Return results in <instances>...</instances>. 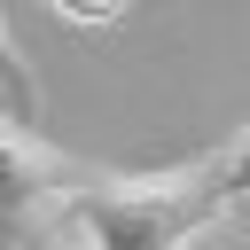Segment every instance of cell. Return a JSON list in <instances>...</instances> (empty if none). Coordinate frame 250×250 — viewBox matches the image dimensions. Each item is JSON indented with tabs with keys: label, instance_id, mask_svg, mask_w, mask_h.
Masks as SVG:
<instances>
[{
	"label": "cell",
	"instance_id": "1",
	"mask_svg": "<svg viewBox=\"0 0 250 250\" xmlns=\"http://www.w3.org/2000/svg\"><path fill=\"white\" fill-rule=\"evenodd\" d=\"M219 211H234V203H227L219 148H211V156L164 164V172H86L55 219L78 250H188Z\"/></svg>",
	"mask_w": 250,
	"mask_h": 250
},
{
	"label": "cell",
	"instance_id": "2",
	"mask_svg": "<svg viewBox=\"0 0 250 250\" xmlns=\"http://www.w3.org/2000/svg\"><path fill=\"white\" fill-rule=\"evenodd\" d=\"M0 148H8V227H39V219H55V211L70 203V188L86 180V172H78L62 148H47L23 117H8Z\"/></svg>",
	"mask_w": 250,
	"mask_h": 250
},
{
	"label": "cell",
	"instance_id": "3",
	"mask_svg": "<svg viewBox=\"0 0 250 250\" xmlns=\"http://www.w3.org/2000/svg\"><path fill=\"white\" fill-rule=\"evenodd\" d=\"M188 250H250V203H234V211H219Z\"/></svg>",
	"mask_w": 250,
	"mask_h": 250
},
{
	"label": "cell",
	"instance_id": "4",
	"mask_svg": "<svg viewBox=\"0 0 250 250\" xmlns=\"http://www.w3.org/2000/svg\"><path fill=\"white\" fill-rule=\"evenodd\" d=\"M219 180H227V203H250V125L219 148Z\"/></svg>",
	"mask_w": 250,
	"mask_h": 250
},
{
	"label": "cell",
	"instance_id": "5",
	"mask_svg": "<svg viewBox=\"0 0 250 250\" xmlns=\"http://www.w3.org/2000/svg\"><path fill=\"white\" fill-rule=\"evenodd\" d=\"M47 8H55L62 23H86V31H102V23H117L133 0H47Z\"/></svg>",
	"mask_w": 250,
	"mask_h": 250
}]
</instances>
